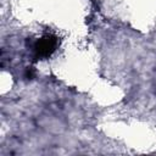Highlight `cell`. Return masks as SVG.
<instances>
[{
  "mask_svg": "<svg viewBox=\"0 0 156 156\" xmlns=\"http://www.w3.org/2000/svg\"><path fill=\"white\" fill-rule=\"evenodd\" d=\"M56 46V40L52 39L51 37H45L43 39H40L37 44V51L39 55L41 56H46L49 55Z\"/></svg>",
  "mask_w": 156,
  "mask_h": 156,
  "instance_id": "6da1fadb",
  "label": "cell"
}]
</instances>
